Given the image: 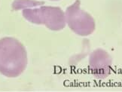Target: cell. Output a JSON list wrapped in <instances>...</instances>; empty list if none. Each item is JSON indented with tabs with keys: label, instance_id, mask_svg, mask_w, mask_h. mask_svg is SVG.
I'll return each instance as SVG.
<instances>
[{
	"label": "cell",
	"instance_id": "cell-5",
	"mask_svg": "<svg viewBox=\"0 0 122 92\" xmlns=\"http://www.w3.org/2000/svg\"><path fill=\"white\" fill-rule=\"evenodd\" d=\"M51 1H58V0H51Z\"/></svg>",
	"mask_w": 122,
	"mask_h": 92
},
{
	"label": "cell",
	"instance_id": "cell-4",
	"mask_svg": "<svg viewBox=\"0 0 122 92\" xmlns=\"http://www.w3.org/2000/svg\"><path fill=\"white\" fill-rule=\"evenodd\" d=\"M41 17L42 24L53 31H59L66 26V15L60 7L41 6Z\"/></svg>",
	"mask_w": 122,
	"mask_h": 92
},
{
	"label": "cell",
	"instance_id": "cell-1",
	"mask_svg": "<svg viewBox=\"0 0 122 92\" xmlns=\"http://www.w3.org/2000/svg\"><path fill=\"white\" fill-rule=\"evenodd\" d=\"M28 63L27 52L17 39L4 37L0 39V73L9 78L21 75Z\"/></svg>",
	"mask_w": 122,
	"mask_h": 92
},
{
	"label": "cell",
	"instance_id": "cell-3",
	"mask_svg": "<svg viewBox=\"0 0 122 92\" xmlns=\"http://www.w3.org/2000/svg\"><path fill=\"white\" fill-rule=\"evenodd\" d=\"M112 60L105 50L98 48L91 54L89 58L90 71L97 79H105L111 73Z\"/></svg>",
	"mask_w": 122,
	"mask_h": 92
},
{
	"label": "cell",
	"instance_id": "cell-2",
	"mask_svg": "<svg viewBox=\"0 0 122 92\" xmlns=\"http://www.w3.org/2000/svg\"><path fill=\"white\" fill-rule=\"evenodd\" d=\"M65 15L66 24L75 33L87 36L95 30V20L90 14L81 8L80 0H76L69 5L66 10Z\"/></svg>",
	"mask_w": 122,
	"mask_h": 92
}]
</instances>
